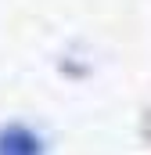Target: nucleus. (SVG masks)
<instances>
[{"label":"nucleus","instance_id":"f257e3e1","mask_svg":"<svg viewBox=\"0 0 151 155\" xmlns=\"http://www.w3.org/2000/svg\"><path fill=\"white\" fill-rule=\"evenodd\" d=\"M0 155H40V141L25 130H11L0 141Z\"/></svg>","mask_w":151,"mask_h":155}]
</instances>
